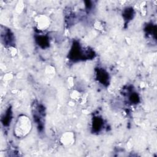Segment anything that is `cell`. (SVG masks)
Returning <instances> with one entry per match:
<instances>
[{
	"label": "cell",
	"instance_id": "obj_7",
	"mask_svg": "<svg viewBox=\"0 0 157 157\" xmlns=\"http://www.w3.org/2000/svg\"><path fill=\"white\" fill-rule=\"evenodd\" d=\"M13 117V113H12V109L11 106H9L4 113L2 115L1 121L2 124V126L4 128H8L10 126V124L12 121Z\"/></svg>",
	"mask_w": 157,
	"mask_h": 157
},
{
	"label": "cell",
	"instance_id": "obj_1",
	"mask_svg": "<svg viewBox=\"0 0 157 157\" xmlns=\"http://www.w3.org/2000/svg\"><path fill=\"white\" fill-rule=\"evenodd\" d=\"M96 56L95 52L91 48H84L77 40H74L69 51L67 58L74 62L93 59Z\"/></svg>",
	"mask_w": 157,
	"mask_h": 157
},
{
	"label": "cell",
	"instance_id": "obj_5",
	"mask_svg": "<svg viewBox=\"0 0 157 157\" xmlns=\"http://www.w3.org/2000/svg\"><path fill=\"white\" fill-rule=\"evenodd\" d=\"M94 72L96 80L103 86H108L110 81V77L108 72L101 67H97L94 69Z\"/></svg>",
	"mask_w": 157,
	"mask_h": 157
},
{
	"label": "cell",
	"instance_id": "obj_3",
	"mask_svg": "<svg viewBox=\"0 0 157 157\" xmlns=\"http://www.w3.org/2000/svg\"><path fill=\"white\" fill-rule=\"evenodd\" d=\"M31 128V121L25 115L19 116L14 126V134L18 137H22L29 133Z\"/></svg>",
	"mask_w": 157,
	"mask_h": 157
},
{
	"label": "cell",
	"instance_id": "obj_12",
	"mask_svg": "<svg viewBox=\"0 0 157 157\" xmlns=\"http://www.w3.org/2000/svg\"><path fill=\"white\" fill-rule=\"evenodd\" d=\"M85 9L87 12H89L91 10V9L93 8V4L91 1H85Z\"/></svg>",
	"mask_w": 157,
	"mask_h": 157
},
{
	"label": "cell",
	"instance_id": "obj_4",
	"mask_svg": "<svg viewBox=\"0 0 157 157\" xmlns=\"http://www.w3.org/2000/svg\"><path fill=\"white\" fill-rule=\"evenodd\" d=\"M1 26V40L2 44L6 47H14L15 46V37L13 32L8 28Z\"/></svg>",
	"mask_w": 157,
	"mask_h": 157
},
{
	"label": "cell",
	"instance_id": "obj_6",
	"mask_svg": "<svg viewBox=\"0 0 157 157\" xmlns=\"http://www.w3.org/2000/svg\"><path fill=\"white\" fill-rule=\"evenodd\" d=\"M104 127V120L99 115L94 116L92 118L91 132L94 134H98L102 131Z\"/></svg>",
	"mask_w": 157,
	"mask_h": 157
},
{
	"label": "cell",
	"instance_id": "obj_11",
	"mask_svg": "<svg viewBox=\"0 0 157 157\" xmlns=\"http://www.w3.org/2000/svg\"><path fill=\"white\" fill-rule=\"evenodd\" d=\"M128 98V101L132 104H137L140 102V99L139 94L133 91L132 90L128 91V94H127Z\"/></svg>",
	"mask_w": 157,
	"mask_h": 157
},
{
	"label": "cell",
	"instance_id": "obj_10",
	"mask_svg": "<svg viewBox=\"0 0 157 157\" xmlns=\"http://www.w3.org/2000/svg\"><path fill=\"white\" fill-rule=\"evenodd\" d=\"M144 31L145 33V35L147 36V37H152L154 38V40H156V26L155 24H153L152 23H147L145 28H144Z\"/></svg>",
	"mask_w": 157,
	"mask_h": 157
},
{
	"label": "cell",
	"instance_id": "obj_8",
	"mask_svg": "<svg viewBox=\"0 0 157 157\" xmlns=\"http://www.w3.org/2000/svg\"><path fill=\"white\" fill-rule=\"evenodd\" d=\"M35 41L37 45L42 49H45L50 46V39L48 36L44 34H36Z\"/></svg>",
	"mask_w": 157,
	"mask_h": 157
},
{
	"label": "cell",
	"instance_id": "obj_9",
	"mask_svg": "<svg viewBox=\"0 0 157 157\" xmlns=\"http://www.w3.org/2000/svg\"><path fill=\"white\" fill-rule=\"evenodd\" d=\"M135 16V11L132 7H126L122 11V17L124 20V25H128Z\"/></svg>",
	"mask_w": 157,
	"mask_h": 157
},
{
	"label": "cell",
	"instance_id": "obj_2",
	"mask_svg": "<svg viewBox=\"0 0 157 157\" xmlns=\"http://www.w3.org/2000/svg\"><path fill=\"white\" fill-rule=\"evenodd\" d=\"M32 115L39 132H42L45 124V108L44 105L34 101L32 106Z\"/></svg>",
	"mask_w": 157,
	"mask_h": 157
}]
</instances>
